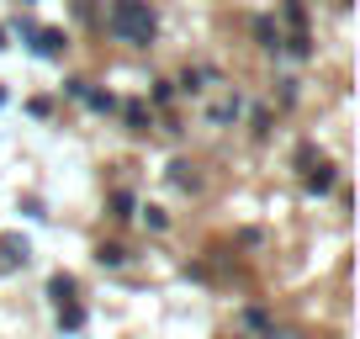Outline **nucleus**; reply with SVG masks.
Instances as JSON below:
<instances>
[{
    "label": "nucleus",
    "instance_id": "1",
    "mask_svg": "<svg viewBox=\"0 0 360 339\" xmlns=\"http://www.w3.org/2000/svg\"><path fill=\"white\" fill-rule=\"evenodd\" d=\"M154 6L148 0H117L112 16H106V32L117 37V43H133V48H148L154 43Z\"/></svg>",
    "mask_w": 360,
    "mask_h": 339
},
{
    "label": "nucleus",
    "instance_id": "2",
    "mask_svg": "<svg viewBox=\"0 0 360 339\" xmlns=\"http://www.w3.org/2000/svg\"><path fill=\"white\" fill-rule=\"evenodd\" d=\"M32 260V244H27L22 234H6L0 238V265H27Z\"/></svg>",
    "mask_w": 360,
    "mask_h": 339
},
{
    "label": "nucleus",
    "instance_id": "3",
    "mask_svg": "<svg viewBox=\"0 0 360 339\" xmlns=\"http://www.w3.org/2000/svg\"><path fill=\"white\" fill-rule=\"evenodd\" d=\"M255 37H259V48L281 53V27H270V16H259V22H255Z\"/></svg>",
    "mask_w": 360,
    "mask_h": 339
},
{
    "label": "nucleus",
    "instance_id": "4",
    "mask_svg": "<svg viewBox=\"0 0 360 339\" xmlns=\"http://www.w3.org/2000/svg\"><path fill=\"white\" fill-rule=\"evenodd\" d=\"M32 48H37L43 58H53L58 48H64V32H53V27H48V32H32Z\"/></svg>",
    "mask_w": 360,
    "mask_h": 339
},
{
    "label": "nucleus",
    "instance_id": "5",
    "mask_svg": "<svg viewBox=\"0 0 360 339\" xmlns=\"http://www.w3.org/2000/svg\"><path fill=\"white\" fill-rule=\"evenodd\" d=\"M85 324V307H75V302H58V328H79Z\"/></svg>",
    "mask_w": 360,
    "mask_h": 339
},
{
    "label": "nucleus",
    "instance_id": "6",
    "mask_svg": "<svg viewBox=\"0 0 360 339\" xmlns=\"http://www.w3.org/2000/svg\"><path fill=\"white\" fill-rule=\"evenodd\" d=\"M233 117H238V96H228V101H217V106H212V122H217V127L233 122Z\"/></svg>",
    "mask_w": 360,
    "mask_h": 339
},
{
    "label": "nucleus",
    "instance_id": "7",
    "mask_svg": "<svg viewBox=\"0 0 360 339\" xmlns=\"http://www.w3.org/2000/svg\"><path fill=\"white\" fill-rule=\"evenodd\" d=\"M48 292H53V302H69V297H75V281H69V276H53Z\"/></svg>",
    "mask_w": 360,
    "mask_h": 339
},
{
    "label": "nucleus",
    "instance_id": "8",
    "mask_svg": "<svg viewBox=\"0 0 360 339\" xmlns=\"http://www.w3.org/2000/svg\"><path fill=\"white\" fill-rule=\"evenodd\" d=\"M334 186V175H328V165H318L313 175H307V191H328Z\"/></svg>",
    "mask_w": 360,
    "mask_h": 339
},
{
    "label": "nucleus",
    "instance_id": "9",
    "mask_svg": "<svg viewBox=\"0 0 360 339\" xmlns=\"http://www.w3.org/2000/svg\"><path fill=\"white\" fill-rule=\"evenodd\" d=\"M127 127H133V133H143V127H148V112H143V106H127Z\"/></svg>",
    "mask_w": 360,
    "mask_h": 339
},
{
    "label": "nucleus",
    "instance_id": "10",
    "mask_svg": "<svg viewBox=\"0 0 360 339\" xmlns=\"http://www.w3.org/2000/svg\"><path fill=\"white\" fill-rule=\"evenodd\" d=\"M96 260H101V265H122V260H127V255H122V249H117V244H106V249H101V255H96Z\"/></svg>",
    "mask_w": 360,
    "mask_h": 339
},
{
    "label": "nucleus",
    "instance_id": "11",
    "mask_svg": "<svg viewBox=\"0 0 360 339\" xmlns=\"http://www.w3.org/2000/svg\"><path fill=\"white\" fill-rule=\"evenodd\" d=\"M85 101L96 106V112H112V96H101V91H85Z\"/></svg>",
    "mask_w": 360,
    "mask_h": 339
},
{
    "label": "nucleus",
    "instance_id": "12",
    "mask_svg": "<svg viewBox=\"0 0 360 339\" xmlns=\"http://www.w3.org/2000/svg\"><path fill=\"white\" fill-rule=\"evenodd\" d=\"M175 170V186H196V175H191V165H169Z\"/></svg>",
    "mask_w": 360,
    "mask_h": 339
},
{
    "label": "nucleus",
    "instance_id": "13",
    "mask_svg": "<svg viewBox=\"0 0 360 339\" xmlns=\"http://www.w3.org/2000/svg\"><path fill=\"white\" fill-rule=\"evenodd\" d=\"M0 48H6V32H0Z\"/></svg>",
    "mask_w": 360,
    "mask_h": 339
}]
</instances>
